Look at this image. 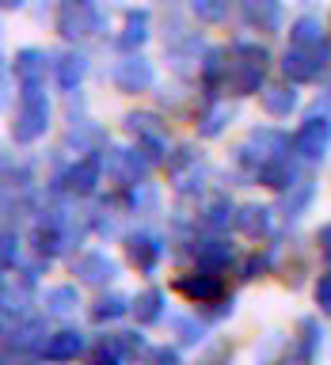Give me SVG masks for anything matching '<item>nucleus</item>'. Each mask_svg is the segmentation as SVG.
<instances>
[{
	"instance_id": "f257e3e1",
	"label": "nucleus",
	"mask_w": 331,
	"mask_h": 365,
	"mask_svg": "<svg viewBox=\"0 0 331 365\" xmlns=\"http://www.w3.org/2000/svg\"><path fill=\"white\" fill-rule=\"evenodd\" d=\"M267 68H270V50L263 42L236 38L228 46V84L225 91H233L236 99L259 96L267 88Z\"/></svg>"
},
{
	"instance_id": "f03ea898",
	"label": "nucleus",
	"mask_w": 331,
	"mask_h": 365,
	"mask_svg": "<svg viewBox=\"0 0 331 365\" xmlns=\"http://www.w3.org/2000/svg\"><path fill=\"white\" fill-rule=\"evenodd\" d=\"M285 153H293V133L278 130V125H255L244 141L233 148V168L244 171L248 179H255V171L270 160H278Z\"/></svg>"
},
{
	"instance_id": "7ed1b4c3",
	"label": "nucleus",
	"mask_w": 331,
	"mask_h": 365,
	"mask_svg": "<svg viewBox=\"0 0 331 365\" xmlns=\"http://www.w3.org/2000/svg\"><path fill=\"white\" fill-rule=\"evenodd\" d=\"M54 118V103L46 88H19L16 114H11V141L16 145H34L42 141Z\"/></svg>"
},
{
	"instance_id": "20e7f679",
	"label": "nucleus",
	"mask_w": 331,
	"mask_h": 365,
	"mask_svg": "<svg viewBox=\"0 0 331 365\" xmlns=\"http://www.w3.org/2000/svg\"><path fill=\"white\" fill-rule=\"evenodd\" d=\"M278 65H282V76L293 80V84H316V80H324L327 65H331V38H320L308 46L290 42Z\"/></svg>"
},
{
	"instance_id": "39448f33",
	"label": "nucleus",
	"mask_w": 331,
	"mask_h": 365,
	"mask_svg": "<svg viewBox=\"0 0 331 365\" xmlns=\"http://www.w3.org/2000/svg\"><path fill=\"white\" fill-rule=\"evenodd\" d=\"M168 168V179H171V190L179 194V198H198L205 190V175H210V168H205L202 153L194 145H175L164 160Z\"/></svg>"
},
{
	"instance_id": "423d86ee",
	"label": "nucleus",
	"mask_w": 331,
	"mask_h": 365,
	"mask_svg": "<svg viewBox=\"0 0 331 365\" xmlns=\"http://www.w3.org/2000/svg\"><path fill=\"white\" fill-rule=\"evenodd\" d=\"M54 31L61 34V42H84L88 34L103 31V11L96 8V0H57L54 11Z\"/></svg>"
},
{
	"instance_id": "0eeeda50",
	"label": "nucleus",
	"mask_w": 331,
	"mask_h": 365,
	"mask_svg": "<svg viewBox=\"0 0 331 365\" xmlns=\"http://www.w3.org/2000/svg\"><path fill=\"white\" fill-rule=\"evenodd\" d=\"M122 130L133 137V145L153 160V164H164L168 160V125L156 110H130L122 118Z\"/></svg>"
},
{
	"instance_id": "6e6552de",
	"label": "nucleus",
	"mask_w": 331,
	"mask_h": 365,
	"mask_svg": "<svg viewBox=\"0 0 331 365\" xmlns=\"http://www.w3.org/2000/svg\"><path fill=\"white\" fill-rule=\"evenodd\" d=\"M327 153H331V114L312 110L293 130V156L301 160V164H324Z\"/></svg>"
},
{
	"instance_id": "1a4fd4ad",
	"label": "nucleus",
	"mask_w": 331,
	"mask_h": 365,
	"mask_svg": "<svg viewBox=\"0 0 331 365\" xmlns=\"http://www.w3.org/2000/svg\"><path fill=\"white\" fill-rule=\"evenodd\" d=\"M103 171H107V179H114L118 187H130V182H141L153 175V160H148L137 145H107L103 148Z\"/></svg>"
},
{
	"instance_id": "9d476101",
	"label": "nucleus",
	"mask_w": 331,
	"mask_h": 365,
	"mask_svg": "<svg viewBox=\"0 0 331 365\" xmlns=\"http://www.w3.org/2000/svg\"><path fill=\"white\" fill-rule=\"evenodd\" d=\"M107 80L122 91V96H141V91H148L156 84V65L148 61L141 50H137V53H122L118 61L107 68Z\"/></svg>"
},
{
	"instance_id": "9b49d317",
	"label": "nucleus",
	"mask_w": 331,
	"mask_h": 365,
	"mask_svg": "<svg viewBox=\"0 0 331 365\" xmlns=\"http://www.w3.org/2000/svg\"><path fill=\"white\" fill-rule=\"evenodd\" d=\"M126 259H130V267H137V274H145V278H153L160 270V262L168 255V240L153 232V228H133V232H126Z\"/></svg>"
},
{
	"instance_id": "f8f14e48",
	"label": "nucleus",
	"mask_w": 331,
	"mask_h": 365,
	"mask_svg": "<svg viewBox=\"0 0 331 365\" xmlns=\"http://www.w3.org/2000/svg\"><path fill=\"white\" fill-rule=\"evenodd\" d=\"M57 175H61V187L73 194L76 202H84V198H96L99 194V182H103L107 171H103L99 153H84V156H76L65 171H57Z\"/></svg>"
},
{
	"instance_id": "ddd939ff",
	"label": "nucleus",
	"mask_w": 331,
	"mask_h": 365,
	"mask_svg": "<svg viewBox=\"0 0 331 365\" xmlns=\"http://www.w3.org/2000/svg\"><path fill=\"white\" fill-rule=\"evenodd\" d=\"M88 68H91L88 53L76 50L73 42H68L65 50H54V53H50V80H54L57 91H65V96L80 91V84H84V76H88Z\"/></svg>"
},
{
	"instance_id": "4468645a",
	"label": "nucleus",
	"mask_w": 331,
	"mask_h": 365,
	"mask_svg": "<svg viewBox=\"0 0 331 365\" xmlns=\"http://www.w3.org/2000/svg\"><path fill=\"white\" fill-rule=\"evenodd\" d=\"M73 274L80 285H91V289H107V285L118 278V262H114L103 247H88L73 259Z\"/></svg>"
},
{
	"instance_id": "2eb2a0df",
	"label": "nucleus",
	"mask_w": 331,
	"mask_h": 365,
	"mask_svg": "<svg viewBox=\"0 0 331 365\" xmlns=\"http://www.w3.org/2000/svg\"><path fill=\"white\" fill-rule=\"evenodd\" d=\"M46 339H50V331H46V312H42V316H39V312H31V316L16 319V327L8 324L4 350H8V354L16 350V358H23V354H39V358H42Z\"/></svg>"
},
{
	"instance_id": "dca6fc26",
	"label": "nucleus",
	"mask_w": 331,
	"mask_h": 365,
	"mask_svg": "<svg viewBox=\"0 0 331 365\" xmlns=\"http://www.w3.org/2000/svg\"><path fill=\"white\" fill-rule=\"evenodd\" d=\"M190 255H194V267L221 274L236 262V247H233V240H225L221 232H205V236H194Z\"/></svg>"
},
{
	"instance_id": "f3484780",
	"label": "nucleus",
	"mask_w": 331,
	"mask_h": 365,
	"mask_svg": "<svg viewBox=\"0 0 331 365\" xmlns=\"http://www.w3.org/2000/svg\"><path fill=\"white\" fill-rule=\"evenodd\" d=\"M8 73L16 76L19 88H46V76H50V53L34 50V46H23V50L11 53Z\"/></svg>"
},
{
	"instance_id": "a211bd4d",
	"label": "nucleus",
	"mask_w": 331,
	"mask_h": 365,
	"mask_svg": "<svg viewBox=\"0 0 331 365\" xmlns=\"http://www.w3.org/2000/svg\"><path fill=\"white\" fill-rule=\"evenodd\" d=\"M175 289L187 297L190 304H198V308H205V304H217L225 297V278L217 270H194V274H183V278L175 282Z\"/></svg>"
},
{
	"instance_id": "6ab92c4d",
	"label": "nucleus",
	"mask_w": 331,
	"mask_h": 365,
	"mask_svg": "<svg viewBox=\"0 0 331 365\" xmlns=\"http://www.w3.org/2000/svg\"><path fill=\"white\" fill-rule=\"evenodd\" d=\"M236 210L240 205H233V198L228 194H210L202 205H198V213H194V228H202V232H228V228H236Z\"/></svg>"
},
{
	"instance_id": "aec40b11",
	"label": "nucleus",
	"mask_w": 331,
	"mask_h": 365,
	"mask_svg": "<svg viewBox=\"0 0 331 365\" xmlns=\"http://www.w3.org/2000/svg\"><path fill=\"white\" fill-rule=\"evenodd\" d=\"M240 19H244L248 31L278 34L285 27V8L282 0H240Z\"/></svg>"
},
{
	"instance_id": "412c9836",
	"label": "nucleus",
	"mask_w": 331,
	"mask_h": 365,
	"mask_svg": "<svg viewBox=\"0 0 331 365\" xmlns=\"http://www.w3.org/2000/svg\"><path fill=\"white\" fill-rule=\"evenodd\" d=\"M84 350H88L84 331L80 327H61V331H50V339H46V346H42V361L68 365V361H76Z\"/></svg>"
},
{
	"instance_id": "4be33fe9",
	"label": "nucleus",
	"mask_w": 331,
	"mask_h": 365,
	"mask_svg": "<svg viewBox=\"0 0 331 365\" xmlns=\"http://www.w3.org/2000/svg\"><path fill=\"white\" fill-rule=\"evenodd\" d=\"M148 38H153V11H148V8H126V16H122V34L114 38V50L137 53Z\"/></svg>"
},
{
	"instance_id": "5701e85b",
	"label": "nucleus",
	"mask_w": 331,
	"mask_h": 365,
	"mask_svg": "<svg viewBox=\"0 0 331 365\" xmlns=\"http://www.w3.org/2000/svg\"><path fill=\"white\" fill-rule=\"evenodd\" d=\"M111 145V137L103 125L96 122H88V118H76V122H68V130L61 137V148L65 153H103V148Z\"/></svg>"
},
{
	"instance_id": "b1692460",
	"label": "nucleus",
	"mask_w": 331,
	"mask_h": 365,
	"mask_svg": "<svg viewBox=\"0 0 331 365\" xmlns=\"http://www.w3.org/2000/svg\"><path fill=\"white\" fill-rule=\"evenodd\" d=\"M259 107L270 118H290V114L301 107V91H297L293 80H274L259 91Z\"/></svg>"
},
{
	"instance_id": "393cba45",
	"label": "nucleus",
	"mask_w": 331,
	"mask_h": 365,
	"mask_svg": "<svg viewBox=\"0 0 331 365\" xmlns=\"http://www.w3.org/2000/svg\"><path fill=\"white\" fill-rule=\"evenodd\" d=\"M297 179H301V168H297V156H293V153L270 160V164H263V168L255 171V182H259V187H267V190H274V194L290 190Z\"/></svg>"
},
{
	"instance_id": "a878e982",
	"label": "nucleus",
	"mask_w": 331,
	"mask_h": 365,
	"mask_svg": "<svg viewBox=\"0 0 331 365\" xmlns=\"http://www.w3.org/2000/svg\"><path fill=\"white\" fill-rule=\"evenodd\" d=\"M236 232L248 240H267L274 232V210L263 202H244L236 210Z\"/></svg>"
},
{
	"instance_id": "bb28decb",
	"label": "nucleus",
	"mask_w": 331,
	"mask_h": 365,
	"mask_svg": "<svg viewBox=\"0 0 331 365\" xmlns=\"http://www.w3.org/2000/svg\"><path fill=\"white\" fill-rule=\"evenodd\" d=\"M316 179L312 175H301L293 182L290 190H282V202H278V213L285 217V221H301V217L312 210V202H316Z\"/></svg>"
},
{
	"instance_id": "cd10ccee",
	"label": "nucleus",
	"mask_w": 331,
	"mask_h": 365,
	"mask_svg": "<svg viewBox=\"0 0 331 365\" xmlns=\"http://www.w3.org/2000/svg\"><path fill=\"white\" fill-rule=\"evenodd\" d=\"M133 319L137 327H156L168 319V293L160 285H145L141 293L133 297Z\"/></svg>"
},
{
	"instance_id": "c85d7f7f",
	"label": "nucleus",
	"mask_w": 331,
	"mask_h": 365,
	"mask_svg": "<svg viewBox=\"0 0 331 365\" xmlns=\"http://www.w3.org/2000/svg\"><path fill=\"white\" fill-rule=\"evenodd\" d=\"M233 118H236V107H228V99H213V103H202L194 130H198L202 141H213V137H221L233 125Z\"/></svg>"
},
{
	"instance_id": "c756f323",
	"label": "nucleus",
	"mask_w": 331,
	"mask_h": 365,
	"mask_svg": "<svg viewBox=\"0 0 331 365\" xmlns=\"http://www.w3.org/2000/svg\"><path fill=\"white\" fill-rule=\"evenodd\" d=\"M118 205L126 213H156L160 210V187L156 182H130V187H118Z\"/></svg>"
},
{
	"instance_id": "7c9ffc66",
	"label": "nucleus",
	"mask_w": 331,
	"mask_h": 365,
	"mask_svg": "<svg viewBox=\"0 0 331 365\" xmlns=\"http://www.w3.org/2000/svg\"><path fill=\"white\" fill-rule=\"evenodd\" d=\"M80 289L76 285H50V289L42 293V312L50 319H73L80 312Z\"/></svg>"
},
{
	"instance_id": "2f4dec72",
	"label": "nucleus",
	"mask_w": 331,
	"mask_h": 365,
	"mask_svg": "<svg viewBox=\"0 0 331 365\" xmlns=\"http://www.w3.org/2000/svg\"><path fill=\"white\" fill-rule=\"evenodd\" d=\"M88 316H91V324H118L122 316H133V301L130 297H122V293H103L96 304L88 308Z\"/></svg>"
},
{
	"instance_id": "473e14b6",
	"label": "nucleus",
	"mask_w": 331,
	"mask_h": 365,
	"mask_svg": "<svg viewBox=\"0 0 331 365\" xmlns=\"http://www.w3.org/2000/svg\"><path fill=\"white\" fill-rule=\"evenodd\" d=\"M88 361L91 365H130V350L122 346V335L114 331V335H99L96 342H91L88 350Z\"/></svg>"
},
{
	"instance_id": "72a5a7b5",
	"label": "nucleus",
	"mask_w": 331,
	"mask_h": 365,
	"mask_svg": "<svg viewBox=\"0 0 331 365\" xmlns=\"http://www.w3.org/2000/svg\"><path fill=\"white\" fill-rule=\"evenodd\" d=\"M31 285L19 278V285H11L4 282V324H11V319H23V316H31Z\"/></svg>"
},
{
	"instance_id": "f704fd0d",
	"label": "nucleus",
	"mask_w": 331,
	"mask_h": 365,
	"mask_svg": "<svg viewBox=\"0 0 331 365\" xmlns=\"http://www.w3.org/2000/svg\"><path fill=\"white\" fill-rule=\"evenodd\" d=\"M171 327H175V339H179V346H202L205 342V324L210 319H198V316H171L168 319Z\"/></svg>"
},
{
	"instance_id": "c9c22d12",
	"label": "nucleus",
	"mask_w": 331,
	"mask_h": 365,
	"mask_svg": "<svg viewBox=\"0 0 331 365\" xmlns=\"http://www.w3.org/2000/svg\"><path fill=\"white\" fill-rule=\"evenodd\" d=\"M320 38H327V31H324V23H320V16H297V19L290 23V42L308 46V42H320Z\"/></svg>"
},
{
	"instance_id": "e433bc0d",
	"label": "nucleus",
	"mask_w": 331,
	"mask_h": 365,
	"mask_svg": "<svg viewBox=\"0 0 331 365\" xmlns=\"http://www.w3.org/2000/svg\"><path fill=\"white\" fill-rule=\"evenodd\" d=\"M111 205L114 202H99L96 210H88V228L96 236H118V213H111Z\"/></svg>"
},
{
	"instance_id": "4c0bfd02",
	"label": "nucleus",
	"mask_w": 331,
	"mask_h": 365,
	"mask_svg": "<svg viewBox=\"0 0 331 365\" xmlns=\"http://www.w3.org/2000/svg\"><path fill=\"white\" fill-rule=\"evenodd\" d=\"M233 11V0H190V16L198 23H225Z\"/></svg>"
},
{
	"instance_id": "58836bf2",
	"label": "nucleus",
	"mask_w": 331,
	"mask_h": 365,
	"mask_svg": "<svg viewBox=\"0 0 331 365\" xmlns=\"http://www.w3.org/2000/svg\"><path fill=\"white\" fill-rule=\"evenodd\" d=\"M270 262H274V251H251V255L240 262V278L244 282H255V278H263V274H270Z\"/></svg>"
},
{
	"instance_id": "ea45409f",
	"label": "nucleus",
	"mask_w": 331,
	"mask_h": 365,
	"mask_svg": "<svg viewBox=\"0 0 331 365\" xmlns=\"http://www.w3.org/2000/svg\"><path fill=\"white\" fill-rule=\"evenodd\" d=\"M4 270H19V232L16 228H4Z\"/></svg>"
},
{
	"instance_id": "a19ab883",
	"label": "nucleus",
	"mask_w": 331,
	"mask_h": 365,
	"mask_svg": "<svg viewBox=\"0 0 331 365\" xmlns=\"http://www.w3.org/2000/svg\"><path fill=\"white\" fill-rule=\"evenodd\" d=\"M312 297H316V308H320V312L331 316V270L316 278V285H312Z\"/></svg>"
},
{
	"instance_id": "79ce46f5",
	"label": "nucleus",
	"mask_w": 331,
	"mask_h": 365,
	"mask_svg": "<svg viewBox=\"0 0 331 365\" xmlns=\"http://www.w3.org/2000/svg\"><path fill=\"white\" fill-rule=\"evenodd\" d=\"M148 361L153 365H183L179 361V346H153L148 350Z\"/></svg>"
},
{
	"instance_id": "37998d69",
	"label": "nucleus",
	"mask_w": 331,
	"mask_h": 365,
	"mask_svg": "<svg viewBox=\"0 0 331 365\" xmlns=\"http://www.w3.org/2000/svg\"><path fill=\"white\" fill-rule=\"evenodd\" d=\"M316 244H320V251L331 259V221L327 225H320V232H316Z\"/></svg>"
},
{
	"instance_id": "c03bdc74",
	"label": "nucleus",
	"mask_w": 331,
	"mask_h": 365,
	"mask_svg": "<svg viewBox=\"0 0 331 365\" xmlns=\"http://www.w3.org/2000/svg\"><path fill=\"white\" fill-rule=\"evenodd\" d=\"M312 110H327L331 114V80H324V91L316 96V107Z\"/></svg>"
},
{
	"instance_id": "a18cd8bd",
	"label": "nucleus",
	"mask_w": 331,
	"mask_h": 365,
	"mask_svg": "<svg viewBox=\"0 0 331 365\" xmlns=\"http://www.w3.org/2000/svg\"><path fill=\"white\" fill-rule=\"evenodd\" d=\"M0 4H4V11H16V8L27 4V0H0Z\"/></svg>"
},
{
	"instance_id": "49530a36",
	"label": "nucleus",
	"mask_w": 331,
	"mask_h": 365,
	"mask_svg": "<svg viewBox=\"0 0 331 365\" xmlns=\"http://www.w3.org/2000/svg\"><path fill=\"white\" fill-rule=\"evenodd\" d=\"M164 4H175V0H164Z\"/></svg>"
}]
</instances>
